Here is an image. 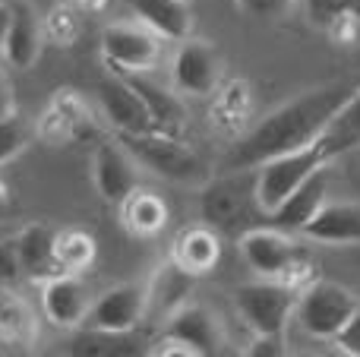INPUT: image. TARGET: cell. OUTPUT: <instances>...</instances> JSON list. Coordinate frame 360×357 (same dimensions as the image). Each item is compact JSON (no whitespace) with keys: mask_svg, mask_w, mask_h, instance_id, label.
Listing matches in <instances>:
<instances>
[{"mask_svg":"<svg viewBox=\"0 0 360 357\" xmlns=\"http://www.w3.org/2000/svg\"><path fill=\"white\" fill-rule=\"evenodd\" d=\"M357 82L338 79L316 86L297 98L285 101L272 114L259 120L253 130H247L221 158V171H247L259 168L269 158H278L285 152H294L300 145L316 143L338 114V108L354 95Z\"/></svg>","mask_w":360,"mask_h":357,"instance_id":"1","label":"cell"},{"mask_svg":"<svg viewBox=\"0 0 360 357\" xmlns=\"http://www.w3.org/2000/svg\"><path fill=\"white\" fill-rule=\"evenodd\" d=\"M237 250H240L243 263L256 272L259 278H278V282L294 285L304 291L310 278V263L304 257V247L291 238V231L275 225H256L237 238Z\"/></svg>","mask_w":360,"mask_h":357,"instance_id":"2","label":"cell"},{"mask_svg":"<svg viewBox=\"0 0 360 357\" xmlns=\"http://www.w3.org/2000/svg\"><path fill=\"white\" fill-rule=\"evenodd\" d=\"M199 209H202V221L218 231H250L253 219H266L256 200V168L247 171H224L215 181H205L202 196H199Z\"/></svg>","mask_w":360,"mask_h":357,"instance_id":"3","label":"cell"},{"mask_svg":"<svg viewBox=\"0 0 360 357\" xmlns=\"http://www.w3.org/2000/svg\"><path fill=\"white\" fill-rule=\"evenodd\" d=\"M117 139L130 149V155L143 168H149L152 174L165 177V181L186 183V187H202L209 181L205 162L174 133L149 130V133H124Z\"/></svg>","mask_w":360,"mask_h":357,"instance_id":"4","label":"cell"},{"mask_svg":"<svg viewBox=\"0 0 360 357\" xmlns=\"http://www.w3.org/2000/svg\"><path fill=\"white\" fill-rule=\"evenodd\" d=\"M326 164H329V158H326L319 139L310 145H300L294 152H285L278 158L262 162L256 168V200H259V209L266 212V219Z\"/></svg>","mask_w":360,"mask_h":357,"instance_id":"5","label":"cell"},{"mask_svg":"<svg viewBox=\"0 0 360 357\" xmlns=\"http://www.w3.org/2000/svg\"><path fill=\"white\" fill-rule=\"evenodd\" d=\"M300 291L278 278L247 282L234 291V307L253 335H285V326L297 313Z\"/></svg>","mask_w":360,"mask_h":357,"instance_id":"6","label":"cell"},{"mask_svg":"<svg viewBox=\"0 0 360 357\" xmlns=\"http://www.w3.org/2000/svg\"><path fill=\"white\" fill-rule=\"evenodd\" d=\"M360 301L354 291H348L338 282H326V278H313L297 297V323L307 335L319 342H332L342 326L354 316Z\"/></svg>","mask_w":360,"mask_h":357,"instance_id":"7","label":"cell"},{"mask_svg":"<svg viewBox=\"0 0 360 357\" xmlns=\"http://www.w3.org/2000/svg\"><path fill=\"white\" fill-rule=\"evenodd\" d=\"M158 345H165V348H152V354L209 357V354L221 351L224 332L212 310L199 307V304H184V307L165 323V332H162Z\"/></svg>","mask_w":360,"mask_h":357,"instance_id":"8","label":"cell"},{"mask_svg":"<svg viewBox=\"0 0 360 357\" xmlns=\"http://www.w3.org/2000/svg\"><path fill=\"white\" fill-rule=\"evenodd\" d=\"M101 57L114 73H149L162 57V35L146 22H114L101 32Z\"/></svg>","mask_w":360,"mask_h":357,"instance_id":"9","label":"cell"},{"mask_svg":"<svg viewBox=\"0 0 360 357\" xmlns=\"http://www.w3.org/2000/svg\"><path fill=\"white\" fill-rule=\"evenodd\" d=\"M149 316V285L127 282L108 288L98 301H92L89 326L105 332H133Z\"/></svg>","mask_w":360,"mask_h":357,"instance_id":"10","label":"cell"},{"mask_svg":"<svg viewBox=\"0 0 360 357\" xmlns=\"http://www.w3.org/2000/svg\"><path fill=\"white\" fill-rule=\"evenodd\" d=\"M171 79L184 95H212L221 86V57L209 41L184 38L171 63Z\"/></svg>","mask_w":360,"mask_h":357,"instance_id":"11","label":"cell"},{"mask_svg":"<svg viewBox=\"0 0 360 357\" xmlns=\"http://www.w3.org/2000/svg\"><path fill=\"white\" fill-rule=\"evenodd\" d=\"M136 164L139 162L130 155V149L120 139L98 143V149L92 155V177H95V190L101 193V200L120 206L136 190Z\"/></svg>","mask_w":360,"mask_h":357,"instance_id":"12","label":"cell"},{"mask_svg":"<svg viewBox=\"0 0 360 357\" xmlns=\"http://www.w3.org/2000/svg\"><path fill=\"white\" fill-rule=\"evenodd\" d=\"M98 101H101V111H105L108 124L117 130V136H124V133H149V130H155L143 95L130 86L127 76L114 73L111 79L101 82L98 86Z\"/></svg>","mask_w":360,"mask_h":357,"instance_id":"13","label":"cell"},{"mask_svg":"<svg viewBox=\"0 0 360 357\" xmlns=\"http://www.w3.org/2000/svg\"><path fill=\"white\" fill-rule=\"evenodd\" d=\"M41 310L57 329H76L89 320V310H92L86 282L73 272L51 275L41 288Z\"/></svg>","mask_w":360,"mask_h":357,"instance_id":"14","label":"cell"},{"mask_svg":"<svg viewBox=\"0 0 360 357\" xmlns=\"http://www.w3.org/2000/svg\"><path fill=\"white\" fill-rule=\"evenodd\" d=\"M307 240L326 247H357L360 244V202H326L316 219L304 228Z\"/></svg>","mask_w":360,"mask_h":357,"instance_id":"15","label":"cell"},{"mask_svg":"<svg viewBox=\"0 0 360 357\" xmlns=\"http://www.w3.org/2000/svg\"><path fill=\"white\" fill-rule=\"evenodd\" d=\"M171 259L186 269L190 275H209L212 269L221 259V238H218V228L212 225H190L174 238V247H171Z\"/></svg>","mask_w":360,"mask_h":357,"instance_id":"16","label":"cell"},{"mask_svg":"<svg viewBox=\"0 0 360 357\" xmlns=\"http://www.w3.org/2000/svg\"><path fill=\"white\" fill-rule=\"evenodd\" d=\"M326 193H329V177H326V168H319L304 187H297L272 215H269V225L275 228H285V231H304L316 212L326 206Z\"/></svg>","mask_w":360,"mask_h":357,"instance_id":"17","label":"cell"},{"mask_svg":"<svg viewBox=\"0 0 360 357\" xmlns=\"http://www.w3.org/2000/svg\"><path fill=\"white\" fill-rule=\"evenodd\" d=\"M133 6V13L139 16V22H146L149 29H155L168 41H184L190 38L193 16L186 0H127Z\"/></svg>","mask_w":360,"mask_h":357,"instance_id":"18","label":"cell"},{"mask_svg":"<svg viewBox=\"0 0 360 357\" xmlns=\"http://www.w3.org/2000/svg\"><path fill=\"white\" fill-rule=\"evenodd\" d=\"M120 221L133 238H155L168 225V202L152 190H133L120 202Z\"/></svg>","mask_w":360,"mask_h":357,"instance_id":"19","label":"cell"},{"mask_svg":"<svg viewBox=\"0 0 360 357\" xmlns=\"http://www.w3.org/2000/svg\"><path fill=\"white\" fill-rule=\"evenodd\" d=\"M193 282H196V275H190L186 269H180L174 259H168L149 285V316L155 313L168 323L186 304V294L193 291Z\"/></svg>","mask_w":360,"mask_h":357,"instance_id":"20","label":"cell"},{"mask_svg":"<svg viewBox=\"0 0 360 357\" xmlns=\"http://www.w3.org/2000/svg\"><path fill=\"white\" fill-rule=\"evenodd\" d=\"M120 76H127V79H130V86L136 89L139 95H143L146 108H149V114H152V124H155V130L174 133V136L184 133L186 111H184V105H180V98H177L174 92L155 86V82L146 79L143 73H120Z\"/></svg>","mask_w":360,"mask_h":357,"instance_id":"21","label":"cell"},{"mask_svg":"<svg viewBox=\"0 0 360 357\" xmlns=\"http://www.w3.org/2000/svg\"><path fill=\"white\" fill-rule=\"evenodd\" d=\"M54 240L57 231L48 225H25L16 234L19 259H22V272L32 278H51L57 275V257H54Z\"/></svg>","mask_w":360,"mask_h":357,"instance_id":"22","label":"cell"},{"mask_svg":"<svg viewBox=\"0 0 360 357\" xmlns=\"http://www.w3.org/2000/svg\"><path fill=\"white\" fill-rule=\"evenodd\" d=\"M319 145H323L329 162H335V158L360 149V82H357L354 95L338 108L332 124L326 126V133L319 136Z\"/></svg>","mask_w":360,"mask_h":357,"instance_id":"23","label":"cell"},{"mask_svg":"<svg viewBox=\"0 0 360 357\" xmlns=\"http://www.w3.org/2000/svg\"><path fill=\"white\" fill-rule=\"evenodd\" d=\"M4 57L10 67H32V60L38 57L41 51V25L38 19L32 16L25 6H16L13 10V22H10V32H6V41H4Z\"/></svg>","mask_w":360,"mask_h":357,"instance_id":"24","label":"cell"},{"mask_svg":"<svg viewBox=\"0 0 360 357\" xmlns=\"http://www.w3.org/2000/svg\"><path fill=\"white\" fill-rule=\"evenodd\" d=\"M95 253H98V247H95V238L89 231H82V228H63V231H57V240H54L57 275L60 272H73V275L86 272L95 263Z\"/></svg>","mask_w":360,"mask_h":357,"instance_id":"25","label":"cell"},{"mask_svg":"<svg viewBox=\"0 0 360 357\" xmlns=\"http://www.w3.org/2000/svg\"><path fill=\"white\" fill-rule=\"evenodd\" d=\"M139 342L133 339V332H105V329H92L76 335L70 354H86V357H127L139 354Z\"/></svg>","mask_w":360,"mask_h":357,"instance_id":"26","label":"cell"},{"mask_svg":"<svg viewBox=\"0 0 360 357\" xmlns=\"http://www.w3.org/2000/svg\"><path fill=\"white\" fill-rule=\"evenodd\" d=\"M35 320L29 307L10 291H0V339L10 345H29L35 339Z\"/></svg>","mask_w":360,"mask_h":357,"instance_id":"27","label":"cell"},{"mask_svg":"<svg viewBox=\"0 0 360 357\" xmlns=\"http://www.w3.org/2000/svg\"><path fill=\"white\" fill-rule=\"evenodd\" d=\"M29 143V130L16 114H4L0 117V164H6L10 158H16Z\"/></svg>","mask_w":360,"mask_h":357,"instance_id":"28","label":"cell"},{"mask_svg":"<svg viewBox=\"0 0 360 357\" xmlns=\"http://www.w3.org/2000/svg\"><path fill=\"white\" fill-rule=\"evenodd\" d=\"M307 6V19H310V25H316V29H329L332 22H335L345 10V0H304Z\"/></svg>","mask_w":360,"mask_h":357,"instance_id":"29","label":"cell"},{"mask_svg":"<svg viewBox=\"0 0 360 357\" xmlns=\"http://www.w3.org/2000/svg\"><path fill=\"white\" fill-rule=\"evenodd\" d=\"M76 32H79V19L73 16V10H70V6H60V10H54L48 16V35L54 38V41L70 44L76 38Z\"/></svg>","mask_w":360,"mask_h":357,"instance_id":"30","label":"cell"},{"mask_svg":"<svg viewBox=\"0 0 360 357\" xmlns=\"http://www.w3.org/2000/svg\"><path fill=\"white\" fill-rule=\"evenodd\" d=\"M22 272V259H19V244L16 238H6L0 240V285H10L16 282Z\"/></svg>","mask_w":360,"mask_h":357,"instance_id":"31","label":"cell"},{"mask_svg":"<svg viewBox=\"0 0 360 357\" xmlns=\"http://www.w3.org/2000/svg\"><path fill=\"white\" fill-rule=\"evenodd\" d=\"M326 35H329L335 44H357L360 41V16H354V13H342V16L326 29Z\"/></svg>","mask_w":360,"mask_h":357,"instance_id":"32","label":"cell"},{"mask_svg":"<svg viewBox=\"0 0 360 357\" xmlns=\"http://www.w3.org/2000/svg\"><path fill=\"white\" fill-rule=\"evenodd\" d=\"M332 345L348 357H360V307L354 310V316L342 326V332L332 339Z\"/></svg>","mask_w":360,"mask_h":357,"instance_id":"33","label":"cell"},{"mask_svg":"<svg viewBox=\"0 0 360 357\" xmlns=\"http://www.w3.org/2000/svg\"><path fill=\"white\" fill-rule=\"evenodd\" d=\"M285 351V335H253V342L247 348L250 357H281Z\"/></svg>","mask_w":360,"mask_h":357,"instance_id":"34","label":"cell"},{"mask_svg":"<svg viewBox=\"0 0 360 357\" xmlns=\"http://www.w3.org/2000/svg\"><path fill=\"white\" fill-rule=\"evenodd\" d=\"M243 10L253 13V16H275V13L288 10L294 0H240Z\"/></svg>","mask_w":360,"mask_h":357,"instance_id":"35","label":"cell"},{"mask_svg":"<svg viewBox=\"0 0 360 357\" xmlns=\"http://www.w3.org/2000/svg\"><path fill=\"white\" fill-rule=\"evenodd\" d=\"M4 114H13V89L10 82H6V76L0 73V117Z\"/></svg>","mask_w":360,"mask_h":357,"instance_id":"36","label":"cell"},{"mask_svg":"<svg viewBox=\"0 0 360 357\" xmlns=\"http://www.w3.org/2000/svg\"><path fill=\"white\" fill-rule=\"evenodd\" d=\"M10 22H13V10H10V6L0 4V48H4V41H6V32H10Z\"/></svg>","mask_w":360,"mask_h":357,"instance_id":"37","label":"cell"},{"mask_svg":"<svg viewBox=\"0 0 360 357\" xmlns=\"http://www.w3.org/2000/svg\"><path fill=\"white\" fill-rule=\"evenodd\" d=\"M6 212H10V187L0 183V221L6 219Z\"/></svg>","mask_w":360,"mask_h":357,"instance_id":"38","label":"cell"},{"mask_svg":"<svg viewBox=\"0 0 360 357\" xmlns=\"http://www.w3.org/2000/svg\"><path fill=\"white\" fill-rule=\"evenodd\" d=\"M345 10L354 13V16H360V0H345Z\"/></svg>","mask_w":360,"mask_h":357,"instance_id":"39","label":"cell"},{"mask_svg":"<svg viewBox=\"0 0 360 357\" xmlns=\"http://www.w3.org/2000/svg\"><path fill=\"white\" fill-rule=\"evenodd\" d=\"M76 4H86V0H76Z\"/></svg>","mask_w":360,"mask_h":357,"instance_id":"40","label":"cell"}]
</instances>
